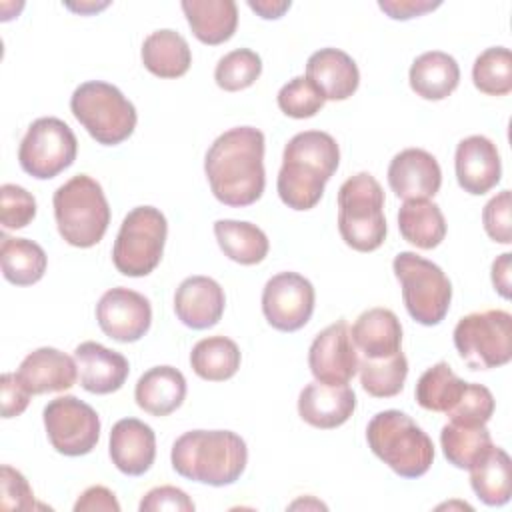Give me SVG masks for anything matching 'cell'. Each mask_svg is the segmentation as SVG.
<instances>
[{
  "label": "cell",
  "instance_id": "cell-11",
  "mask_svg": "<svg viewBox=\"0 0 512 512\" xmlns=\"http://www.w3.org/2000/svg\"><path fill=\"white\" fill-rule=\"evenodd\" d=\"M78 140L72 128L54 116L34 120L18 148L20 168L36 180H50L76 160Z\"/></svg>",
  "mask_w": 512,
  "mask_h": 512
},
{
  "label": "cell",
  "instance_id": "cell-32",
  "mask_svg": "<svg viewBox=\"0 0 512 512\" xmlns=\"http://www.w3.org/2000/svg\"><path fill=\"white\" fill-rule=\"evenodd\" d=\"M240 348L228 336H208L194 344L190 366L196 376L208 382L230 380L240 368Z\"/></svg>",
  "mask_w": 512,
  "mask_h": 512
},
{
  "label": "cell",
  "instance_id": "cell-16",
  "mask_svg": "<svg viewBox=\"0 0 512 512\" xmlns=\"http://www.w3.org/2000/svg\"><path fill=\"white\" fill-rule=\"evenodd\" d=\"M440 184V164L430 152L422 148H406L390 160L388 186L404 202L428 200L438 194Z\"/></svg>",
  "mask_w": 512,
  "mask_h": 512
},
{
  "label": "cell",
  "instance_id": "cell-35",
  "mask_svg": "<svg viewBox=\"0 0 512 512\" xmlns=\"http://www.w3.org/2000/svg\"><path fill=\"white\" fill-rule=\"evenodd\" d=\"M466 382L458 378L448 362H438L424 370L416 382V402L430 412H448L462 396Z\"/></svg>",
  "mask_w": 512,
  "mask_h": 512
},
{
  "label": "cell",
  "instance_id": "cell-38",
  "mask_svg": "<svg viewBox=\"0 0 512 512\" xmlns=\"http://www.w3.org/2000/svg\"><path fill=\"white\" fill-rule=\"evenodd\" d=\"M262 74V60L250 48H236L224 54L216 68L214 80L226 92H238L250 88Z\"/></svg>",
  "mask_w": 512,
  "mask_h": 512
},
{
  "label": "cell",
  "instance_id": "cell-18",
  "mask_svg": "<svg viewBox=\"0 0 512 512\" xmlns=\"http://www.w3.org/2000/svg\"><path fill=\"white\" fill-rule=\"evenodd\" d=\"M226 306L222 286L210 276H188L174 294L178 320L192 330H206L220 322Z\"/></svg>",
  "mask_w": 512,
  "mask_h": 512
},
{
  "label": "cell",
  "instance_id": "cell-27",
  "mask_svg": "<svg viewBox=\"0 0 512 512\" xmlns=\"http://www.w3.org/2000/svg\"><path fill=\"white\" fill-rule=\"evenodd\" d=\"M410 88L424 100L448 98L460 82V66L442 50H428L414 58L408 72Z\"/></svg>",
  "mask_w": 512,
  "mask_h": 512
},
{
  "label": "cell",
  "instance_id": "cell-46",
  "mask_svg": "<svg viewBox=\"0 0 512 512\" xmlns=\"http://www.w3.org/2000/svg\"><path fill=\"white\" fill-rule=\"evenodd\" d=\"M120 512V504L114 496L112 490H108L106 486H90L86 488L76 504H74V512Z\"/></svg>",
  "mask_w": 512,
  "mask_h": 512
},
{
  "label": "cell",
  "instance_id": "cell-6",
  "mask_svg": "<svg viewBox=\"0 0 512 512\" xmlns=\"http://www.w3.org/2000/svg\"><path fill=\"white\" fill-rule=\"evenodd\" d=\"M384 190L370 172H358L338 190V232L358 252H372L386 240Z\"/></svg>",
  "mask_w": 512,
  "mask_h": 512
},
{
  "label": "cell",
  "instance_id": "cell-36",
  "mask_svg": "<svg viewBox=\"0 0 512 512\" xmlns=\"http://www.w3.org/2000/svg\"><path fill=\"white\" fill-rule=\"evenodd\" d=\"M360 384L374 398H392L396 396L408 376V360L404 352H396L388 358H362L358 364Z\"/></svg>",
  "mask_w": 512,
  "mask_h": 512
},
{
  "label": "cell",
  "instance_id": "cell-12",
  "mask_svg": "<svg viewBox=\"0 0 512 512\" xmlns=\"http://www.w3.org/2000/svg\"><path fill=\"white\" fill-rule=\"evenodd\" d=\"M44 428L52 448L64 456L90 454L100 438L98 412L76 396H58L44 406Z\"/></svg>",
  "mask_w": 512,
  "mask_h": 512
},
{
  "label": "cell",
  "instance_id": "cell-19",
  "mask_svg": "<svg viewBox=\"0 0 512 512\" xmlns=\"http://www.w3.org/2000/svg\"><path fill=\"white\" fill-rule=\"evenodd\" d=\"M112 464L126 476H142L156 458V434L138 418H122L110 430Z\"/></svg>",
  "mask_w": 512,
  "mask_h": 512
},
{
  "label": "cell",
  "instance_id": "cell-17",
  "mask_svg": "<svg viewBox=\"0 0 512 512\" xmlns=\"http://www.w3.org/2000/svg\"><path fill=\"white\" fill-rule=\"evenodd\" d=\"M454 170L464 192L472 196L490 192L502 176V162L496 144L482 134L460 140L456 146Z\"/></svg>",
  "mask_w": 512,
  "mask_h": 512
},
{
  "label": "cell",
  "instance_id": "cell-7",
  "mask_svg": "<svg viewBox=\"0 0 512 512\" xmlns=\"http://www.w3.org/2000/svg\"><path fill=\"white\" fill-rule=\"evenodd\" d=\"M70 110L102 146H116L128 140L138 122L134 104L114 84L102 80L80 84L70 96Z\"/></svg>",
  "mask_w": 512,
  "mask_h": 512
},
{
  "label": "cell",
  "instance_id": "cell-48",
  "mask_svg": "<svg viewBox=\"0 0 512 512\" xmlns=\"http://www.w3.org/2000/svg\"><path fill=\"white\" fill-rule=\"evenodd\" d=\"M512 254L504 252L492 262V284L494 290L502 298H510V288H512Z\"/></svg>",
  "mask_w": 512,
  "mask_h": 512
},
{
  "label": "cell",
  "instance_id": "cell-34",
  "mask_svg": "<svg viewBox=\"0 0 512 512\" xmlns=\"http://www.w3.org/2000/svg\"><path fill=\"white\" fill-rule=\"evenodd\" d=\"M440 446H442L444 458L452 466H456L460 470H468L494 444H492V436H490L486 424L472 426V424L448 422L440 430Z\"/></svg>",
  "mask_w": 512,
  "mask_h": 512
},
{
  "label": "cell",
  "instance_id": "cell-39",
  "mask_svg": "<svg viewBox=\"0 0 512 512\" xmlns=\"http://www.w3.org/2000/svg\"><path fill=\"white\" fill-rule=\"evenodd\" d=\"M276 100H278V108L286 116L298 118V120L316 116L326 102L320 90L306 76H294L292 80H288L280 88Z\"/></svg>",
  "mask_w": 512,
  "mask_h": 512
},
{
  "label": "cell",
  "instance_id": "cell-1",
  "mask_svg": "<svg viewBox=\"0 0 512 512\" xmlns=\"http://www.w3.org/2000/svg\"><path fill=\"white\" fill-rule=\"evenodd\" d=\"M204 174L214 198L232 208L260 200L264 174V134L254 126L222 132L204 156Z\"/></svg>",
  "mask_w": 512,
  "mask_h": 512
},
{
  "label": "cell",
  "instance_id": "cell-28",
  "mask_svg": "<svg viewBox=\"0 0 512 512\" xmlns=\"http://www.w3.org/2000/svg\"><path fill=\"white\" fill-rule=\"evenodd\" d=\"M142 64L158 78H180L192 64V52L182 34L170 28L150 32L142 42Z\"/></svg>",
  "mask_w": 512,
  "mask_h": 512
},
{
  "label": "cell",
  "instance_id": "cell-15",
  "mask_svg": "<svg viewBox=\"0 0 512 512\" xmlns=\"http://www.w3.org/2000/svg\"><path fill=\"white\" fill-rule=\"evenodd\" d=\"M96 320L108 338L128 344L140 340L150 330L152 306L144 294L116 286L100 296Z\"/></svg>",
  "mask_w": 512,
  "mask_h": 512
},
{
  "label": "cell",
  "instance_id": "cell-25",
  "mask_svg": "<svg viewBox=\"0 0 512 512\" xmlns=\"http://www.w3.org/2000/svg\"><path fill=\"white\" fill-rule=\"evenodd\" d=\"M186 398V378L174 366H154L146 370L134 388L136 404L152 416H168Z\"/></svg>",
  "mask_w": 512,
  "mask_h": 512
},
{
  "label": "cell",
  "instance_id": "cell-45",
  "mask_svg": "<svg viewBox=\"0 0 512 512\" xmlns=\"http://www.w3.org/2000/svg\"><path fill=\"white\" fill-rule=\"evenodd\" d=\"M30 392L26 386L20 382L16 372H4L0 378V404H2V418H14L20 416L28 402H30Z\"/></svg>",
  "mask_w": 512,
  "mask_h": 512
},
{
  "label": "cell",
  "instance_id": "cell-40",
  "mask_svg": "<svg viewBox=\"0 0 512 512\" xmlns=\"http://www.w3.org/2000/svg\"><path fill=\"white\" fill-rule=\"evenodd\" d=\"M450 422L480 426L486 424L494 414V396L492 392L476 382H466V388L460 400L446 412Z\"/></svg>",
  "mask_w": 512,
  "mask_h": 512
},
{
  "label": "cell",
  "instance_id": "cell-21",
  "mask_svg": "<svg viewBox=\"0 0 512 512\" xmlns=\"http://www.w3.org/2000/svg\"><path fill=\"white\" fill-rule=\"evenodd\" d=\"M16 376L32 396L48 394V392H64L74 386L78 378V366H76V360H72L62 350L52 346H42L30 352L20 362Z\"/></svg>",
  "mask_w": 512,
  "mask_h": 512
},
{
  "label": "cell",
  "instance_id": "cell-4",
  "mask_svg": "<svg viewBox=\"0 0 512 512\" xmlns=\"http://www.w3.org/2000/svg\"><path fill=\"white\" fill-rule=\"evenodd\" d=\"M366 440L370 450L402 478H420L434 462L430 436L400 410H382L372 416Z\"/></svg>",
  "mask_w": 512,
  "mask_h": 512
},
{
  "label": "cell",
  "instance_id": "cell-10",
  "mask_svg": "<svg viewBox=\"0 0 512 512\" xmlns=\"http://www.w3.org/2000/svg\"><path fill=\"white\" fill-rule=\"evenodd\" d=\"M454 346L470 370H490L512 358V316L506 310L472 312L458 320Z\"/></svg>",
  "mask_w": 512,
  "mask_h": 512
},
{
  "label": "cell",
  "instance_id": "cell-8",
  "mask_svg": "<svg viewBox=\"0 0 512 512\" xmlns=\"http://www.w3.org/2000/svg\"><path fill=\"white\" fill-rule=\"evenodd\" d=\"M392 268L412 320L422 326L440 324L448 314L452 300V284L442 268L408 250L396 254Z\"/></svg>",
  "mask_w": 512,
  "mask_h": 512
},
{
  "label": "cell",
  "instance_id": "cell-29",
  "mask_svg": "<svg viewBox=\"0 0 512 512\" xmlns=\"http://www.w3.org/2000/svg\"><path fill=\"white\" fill-rule=\"evenodd\" d=\"M470 486L486 506H504L512 496V462L504 448L492 446L470 468Z\"/></svg>",
  "mask_w": 512,
  "mask_h": 512
},
{
  "label": "cell",
  "instance_id": "cell-47",
  "mask_svg": "<svg viewBox=\"0 0 512 512\" xmlns=\"http://www.w3.org/2000/svg\"><path fill=\"white\" fill-rule=\"evenodd\" d=\"M442 2L432 0H380L378 8L388 14L392 20H410L416 16H422L426 12H432Z\"/></svg>",
  "mask_w": 512,
  "mask_h": 512
},
{
  "label": "cell",
  "instance_id": "cell-14",
  "mask_svg": "<svg viewBox=\"0 0 512 512\" xmlns=\"http://www.w3.org/2000/svg\"><path fill=\"white\" fill-rule=\"evenodd\" d=\"M358 352L346 320L326 326L310 344L308 366L316 382L328 386L348 384L358 372Z\"/></svg>",
  "mask_w": 512,
  "mask_h": 512
},
{
  "label": "cell",
  "instance_id": "cell-41",
  "mask_svg": "<svg viewBox=\"0 0 512 512\" xmlns=\"http://www.w3.org/2000/svg\"><path fill=\"white\" fill-rule=\"evenodd\" d=\"M36 216L34 196L18 184L0 186V222L4 230H18L28 226Z\"/></svg>",
  "mask_w": 512,
  "mask_h": 512
},
{
  "label": "cell",
  "instance_id": "cell-26",
  "mask_svg": "<svg viewBox=\"0 0 512 512\" xmlns=\"http://www.w3.org/2000/svg\"><path fill=\"white\" fill-rule=\"evenodd\" d=\"M182 12L192 34L210 46L230 40L238 26V6L234 0H182Z\"/></svg>",
  "mask_w": 512,
  "mask_h": 512
},
{
  "label": "cell",
  "instance_id": "cell-49",
  "mask_svg": "<svg viewBox=\"0 0 512 512\" xmlns=\"http://www.w3.org/2000/svg\"><path fill=\"white\" fill-rule=\"evenodd\" d=\"M250 10H254L260 18L264 20H276L280 18L286 10H290L292 2L290 0H248Z\"/></svg>",
  "mask_w": 512,
  "mask_h": 512
},
{
  "label": "cell",
  "instance_id": "cell-50",
  "mask_svg": "<svg viewBox=\"0 0 512 512\" xmlns=\"http://www.w3.org/2000/svg\"><path fill=\"white\" fill-rule=\"evenodd\" d=\"M108 2H102V4H96V2H80V4H70L66 2V8L74 10V12H80V14H88V12H98L100 8H106Z\"/></svg>",
  "mask_w": 512,
  "mask_h": 512
},
{
  "label": "cell",
  "instance_id": "cell-31",
  "mask_svg": "<svg viewBox=\"0 0 512 512\" xmlns=\"http://www.w3.org/2000/svg\"><path fill=\"white\" fill-rule=\"evenodd\" d=\"M398 230L412 246L432 250L446 236V220L438 204L430 200H406L398 210Z\"/></svg>",
  "mask_w": 512,
  "mask_h": 512
},
{
  "label": "cell",
  "instance_id": "cell-5",
  "mask_svg": "<svg viewBox=\"0 0 512 512\" xmlns=\"http://www.w3.org/2000/svg\"><path fill=\"white\" fill-rule=\"evenodd\" d=\"M62 240L76 248L96 246L110 224V206L102 186L88 174H76L52 196Z\"/></svg>",
  "mask_w": 512,
  "mask_h": 512
},
{
  "label": "cell",
  "instance_id": "cell-37",
  "mask_svg": "<svg viewBox=\"0 0 512 512\" xmlns=\"http://www.w3.org/2000/svg\"><path fill=\"white\" fill-rule=\"evenodd\" d=\"M474 86L488 96H506L512 92V54L504 46H492L480 52L472 66Z\"/></svg>",
  "mask_w": 512,
  "mask_h": 512
},
{
  "label": "cell",
  "instance_id": "cell-42",
  "mask_svg": "<svg viewBox=\"0 0 512 512\" xmlns=\"http://www.w3.org/2000/svg\"><path fill=\"white\" fill-rule=\"evenodd\" d=\"M510 190L498 192L490 198L482 210V224L486 234L498 244L512 242V216H510Z\"/></svg>",
  "mask_w": 512,
  "mask_h": 512
},
{
  "label": "cell",
  "instance_id": "cell-22",
  "mask_svg": "<svg viewBox=\"0 0 512 512\" xmlns=\"http://www.w3.org/2000/svg\"><path fill=\"white\" fill-rule=\"evenodd\" d=\"M356 408V394L348 384L328 386L322 382L306 384L298 396L300 418L320 430L342 426Z\"/></svg>",
  "mask_w": 512,
  "mask_h": 512
},
{
  "label": "cell",
  "instance_id": "cell-23",
  "mask_svg": "<svg viewBox=\"0 0 512 512\" xmlns=\"http://www.w3.org/2000/svg\"><path fill=\"white\" fill-rule=\"evenodd\" d=\"M306 78L324 100H346L360 84V72L350 54L340 48H320L306 62Z\"/></svg>",
  "mask_w": 512,
  "mask_h": 512
},
{
  "label": "cell",
  "instance_id": "cell-33",
  "mask_svg": "<svg viewBox=\"0 0 512 512\" xmlns=\"http://www.w3.org/2000/svg\"><path fill=\"white\" fill-rule=\"evenodd\" d=\"M0 264L2 276L16 286H32L42 280L46 272V252L40 244L28 238H10L2 236L0 246Z\"/></svg>",
  "mask_w": 512,
  "mask_h": 512
},
{
  "label": "cell",
  "instance_id": "cell-24",
  "mask_svg": "<svg viewBox=\"0 0 512 512\" xmlns=\"http://www.w3.org/2000/svg\"><path fill=\"white\" fill-rule=\"evenodd\" d=\"M350 332L354 346L364 358H388L402 350V324L388 308H370L362 312Z\"/></svg>",
  "mask_w": 512,
  "mask_h": 512
},
{
  "label": "cell",
  "instance_id": "cell-13",
  "mask_svg": "<svg viewBox=\"0 0 512 512\" xmlns=\"http://www.w3.org/2000/svg\"><path fill=\"white\" fill-rule=\"evenodd\" d=\"M314 300L316 292L308 278L298 272H278L264 284L262 312L272 328L296 332L308 324Z\"/></svg>",
  "mask_w": 512,
  "mask_h": 512
},
{
  "label": "cell",
  "instance_id": "cell-9",
  "mask_svg": "<svg viewBox=\"0 0 512 512\" xmlns=\"http://www.w3.org/2000/svg\"><path fill=\"white\" fill-rule=\"evenodd\" d=\"M168 234L166 216L154 206L132 208L112 246V262L124 276H148L162 260Z\"/></svg>",
  "mask_w": 512,
  "mask_h": 512
},
{
  "label": "cell",
  "instance_id": "cell-30",
  "mask_svg": "<svg viewBox=\"0 0 512 512\" xmlns=\"http://www.w3.org/2000/svg\"><path fill=\"white\" fill-rule=\"evenodd\" d=\"M214 236L224 256L242 266L260 264L270 250V242L264 230L246 220H216Z\"/></svg>",
  "mask_w": 512,
  "mask_h": 512
},
{
  "label": "cell",
  "instance_id": "cell-20",
  "mask_svg": "<svg viewBox=\"0 0 512 512\" xmlns=\"http://www.w3.org/2000/svg\"><path fill=\"white\" fill-rule=\"evenodd\" d=\"M80 386L90 394H112L120 390L128 378V360L100 342H82L74 350Z\"/></svg>",
  "mask_w": 512,
  "mask_h": 512
},
{
  "label": "cell",
  "instance_id": "cell-3",
  "mask_svg": "<svg viewBox=\"0 0 512 512\" xmlns=\"http://www.w3.org/2000/svg\"><path fill=\"white\" fill-rule=\"evenodd\" d=\"M170 462L182 478L220 488L242 476L248 448L232 430H190L172 444Z\"/></svg>",
  "mask_w": 512,
  "mask_h": 512
},
{
  "label": "cell",
  "instance_id": "cell-43",
  "mask_svg": "<svg viewBox=\"0 0 512 512\" xmlns=\"http://www.w3.org/2000/svg\"><path fill=\"white\" fill-rule=\"evenodd\" d=\"M0 486H2V498L0 506L2 510H32L34 504V492L24 478L22 472L16 468L4 464L0 468Z\"/></svg>",
  "mask_w": 512,
  "mask_h": 512
},
{
  "label": "cell",
  "instance_id": "cell-44",
  "mask_svg": "<svg viewBox=\"0 0 512 512\" xmlns=\"http://www.w3.org/2000/svg\"><path fill=\"white\" fill-rule=\"evenodd\" d=\"M138 508L140 512H194V502L188 498L184 490L176 486H158L146 492Z\"/></svg>",
  "mask_w": 512,
  "mask_h": 512
},
{
  "label": "cell",
  "instance_id": "cell-2",
  "mask_svg": "<svg viewBox=\"0 0 512 512\" xmlns=\"http://www.w3.org/2000/svg\"><path fill=\"white\" fill-rule=\"evenodd\" d=\"M338 164L340 148L328 132L304 130L294 134L284 146L276 180L280 200L292 210L314 208Z\"/></svg>",
  "mask_w": 512,
  "mask_h": 512
}]
</instances>
